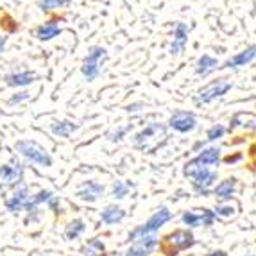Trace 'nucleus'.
<instances>
[{
  "mask_svg": "<svg viewBox=\"0 0 256 256\" xmlns=\"http://www.w3.org/2000/svg\"><path fill=\"white\" fill-rule=\"evenodd\" d=\"M14 149L18 154H22L26 160H29L30 163H36L40 166H52V158L47 152V149H43L40 144L32 140H18L14 144Z\"/></svg>",
  "mask_w": 256,
  "mask_h": 256,
  "instance_id": "1",
  "label": "nucleus"
},
{
  "mask_svg": "<svg viewBox=\"0 0 256 256\" xmlns=\"http://www.w3.org/2000/svg\"><path fill=\"white\" fill-rule=\"evenodd\" d=\"M184 176L194 178V188H196L199 194H202V196L208 194V188L217 180V174H215V172H212L210 168H206V166L196 163L194 160L190 163H186V166H184Z\"/></svg>",
  "mask_w": 256,
  "mask_h": 256,
  "instance_id": "2",
  "label": "nucleus"
},
{
  "mask_svg": "<svg viewBox=\"0 0 256 256\" xmlns=\"http://www.w3.org/2000/svg\"><path fill=\"white\" fill-rule=\"evenodd\" d=\"M108 60V52L102 47H92L90 52L86 54L84 61H82L81 72L84 76L86 81H95L100 76L102 70V63Z\"/></svg>",
  "mask_w": 256,
  "mask_h": 256,
  "instance_id": "3",
  "label": "nucleus"
},
{
  "mask_svg": "<svg viewBox=\"0 0 256 256\" xmlns=\"http://www.w3.org/2000/svg\"><path fill=\"white\" fill-rule=\"evenodd\" d=\"M172 214H170V210L168 208H160L156 214L152 215V217L149 218V220L144 224V226L136 228L134 231H131V235H129V238L131 240H138L142 238V236H147V235H154L156 231L160 230V228L163 226V224H166V222L170 220Z\"/></svg>",
  "mask_w": 256,
  "mask_h": 256,
  "instance_id": "4",
  "label": "nucleus"
},
{
  "mask_svg": "<svg viewBox=\"0 0 256 256\" xmlns=\"http://www.w3.org/2000/svg\"><path fill=\"white\" fill-rule=\"evenodd\" d=\"M24 181V165L18 158H11L9 163L0 165V184L2 188H16Z\"/></svg>",
  "mask_w": 256,
  "mask_h": 256,
  "instance_id": "5",
  "label": "nucleus"
},
{
  "mask_svg": "<svg viewBox=\"0 0 256 256\" xmlns=\"http://www.w3.org/2000/svg\"><path fill=\"white\" fill-rule=\"evenodd\" d=\"M231 82L226 81V79H220V81H214L210 82L208 86H204L201 92H199V95H197V102H212V100H215V98L222 97V95H226L228 92L231 90Z\"/></svg>",
  "mask_w": 256,
  "mask_h": 256,
  "instance_id": "6",
  "label": "nucleus"
},
{
  "mask_svg": "<svg viewBox=\"0 0 256 256\" xmlns=\"http://www.w3.org/2000/svg\"><path fill=\"white\" fill-rule=\"evenodd\" d=\"M30 197L32 196H30L29 188H27L26 184H20V186H16V190L11 194V197L6 199V210H8L9 214H18V212L27 208Z\"/></svg>",
  "mask_w": 256,
  "mask_h": 256,
  "instance_id": "7",
  "label": "nucleus"
},
{
  "mask_svg": "<svg viewBox=\"0 0 256 256\" xmlns=\"http://www.w3.org/2000/svg\"><path fill=\"white\" fill-rule=\"evenodd\" d=\"M190 246H194V235L190 231L178 230L170 235L165 236V248H168L176 254V251H181V249H188Z\"/></svg>",
  "mask_w": 256,
  "mask_h": 256,
  "instance_id": "8",
  "label": "nucleus"
},
{
  "mask_svg": "<svg viewBox=\"0 0 256 256\" xmlns=\"http://www.w3.org/2000/svg\"><path fill=\"white\" fill-rule=\"evenodd\" d=\"M168 126L178 132H190L196 129L197 120L188 111H176L174 115L170 116V120H168Z\"/></svg>",
  "mask_w": 256,
  "mask_h": 256,
  "instance_id": "9",
  "label": "nucleus"
},
{
  "mask_svg": "<svg viewBox=\"0 0 256 256\" xmlns=\"http://www.w3.org/2000/svg\"><path fill=\"white\" fill-rule=\"evenodd\" d=\"M104 194V186L100 183H95V181H86L79 190H77L76 196L81 199V201L95 202L97 199H100Z\"/></svg>",
  "mask_w": 256,
  "mask_h": 256,
  "instance_id": "10",
  "label": "nucleus"
},
{
  "mask_svg": "<svg viewBox=\"0 0 256 256\" xmlns=\"http://www.w3.org/2000/svg\"><path fill=\"white\" fill-rule=\"evenodd\" d=\"M4 81L8 86H13V88H24V86H29L36 81V74L30 72V70H20V72H11L4 77Z\"/></svg>",
  "mask_w": 256,
  "mask_h": 256,
  "instance_id": "11",
  "label": "nucleus"
},
{
  "mask_svg": "<svg viewBox=\"0 0 256 256\" xmlns=\"http://www.w3.org/2000/svg\"><path fill=\"white\" fill-rule=\"evenodd\" d=\"M156 248V236L154 235H147L142 236L134 242V246L128 249L126 256H147L152 249Z\"/></svg>",
  "mask_w": 256,
  "mask_h": 256,
  "instance_id": "12",
  "label": "nucleus"
},
{
  "mask_svg": "<svg viewBox=\"0 0 256 256\" xmlns=\"http://www.w3.org/2000/svg\"><path fill=\"white\" fill-rule=\"evenodd\" d=\"M188 26L186 24H181V22H178L176 24V29H174V42H172L170 45V54L172 56H178L181 54V52L184 50V47H186V42H188Z\"/></svg>",
  "mask_w": 256,
  "mask_h": 256,
  "instance_id": "13",
  "label": "nucleus"
},
{
  "mask_svg": "<svg viewBox=\"0 0 256 256\" xmlns=\"http://www.w3.org/2000/svg\"><path fill=\"white\" fill-rule=\"evenodd\" d=\"M254 58H256V45H251V47H248L246 50L240 52V54L233 56L231 60H228L224 63V66H220V68H238V66L251 63Z\"/></svg>",
  "mask_w": 256,
  "mask_h": 256,
  "instance_id": "14",
  "label": "nucleus"
},
{
  "mask_svg": "<svg viewBox=\"0 0 256 256\" xmlns=\"http://www.w3.org/2000/svg\"><path fill=\"white\" fill-rule=\"evenodd\" d=\"M58 34H61V27L58 26L54 20L45 22V24H42V26L36 29V38H38L40 42H48V40L56 38Z\"/></svg>",
  "mask_w": 256,
  "mask_h": 256,
  "instance_id": "15",
  "label": "nucleus"
},
{
  "mask_svg": "<svg viewBox=\"0 0 256 256\" xmlns=\"http://www.w3.org/2000/svg\"><path fill=\"white\" fill-rule=\"evenodd\" d=\"M218 68V61L215 60V58H212V56L204 54L201 56L199 60H197V64H196V72L199 74V76H208V74H212L214 70Z\"/></svg>",
  "mask_w": 256,
  "mask_h": 256,
  "instance_id": "16",
  "label": "nucleus"
},
{
  "mask_svg": "<svg viewBox=\"0 0 256 256\" xmlns=\"http://www.w3.org/2000/svg\"><path fill=\"white\" fill-rule=\"evenodd\" d=\"M124 217H126V212L116 204L106 206V208L102 210V214H100V218H102V222H106V224H116V222H120Z\"/></svg>",
  "mask_w": 256,
  "mask_h": 256,
  "instance_id": "17",
  "label": "nucleus"
},
{
  "mask_svg": "<svg viewBox=\"0 0 256 256\" xmlns=\"http://www.w3.org/2000/svg\"><path fill=\"white\" fill-rule=\"evenodd\" d=\"M218 160H220V149L218 147H208L194 162L204 166V165H215V163H218Z\"/></svg>",
  "mask_w": 256,
  "mask_h": 256,
  "instance_id": "18",
  "label": "nucleus"
},
{
  "mask_svg": "<svg viewBox=\"0 0 256 256\" xmlns=\"http://www.w3.org/2000/svg\"><path fill=\"white\" fill-rule=\"evenodd\" d=\"M52 132H54L56 136H61V138H68L70 134H72L74 131L77 129V126L74 124V122H68V120H56V122H52L50 126Z\"/></svg>",
  "mask_w": 256,
  "mask_h": 256,
  "instance_id": "19",
  "label": "nucleus"
},
{
  "mask_svg": "<svg viewBox=\"0 0 256 256\" xmlns=\"http://www.w3.org/2000/svg\"><path fill=\"white\" fill-rule=\"evenodd\" d=\"M86 230V224L81 220V218H76V220H72L70 224H66V228H64V236L68 240H74L77 238V236H81L82 233H84Z\"/></svg>",
  "mask_w": 256,
  "mask_h": 256,
  "instance_id": "20",
  "label": "nucleus"
},
{
  "mask_svg": "<svg viewBox=\"0 0 256 256\" xmlns=\"http://www.w3.org/2000/svg\"><path fill=\"white\" fill-rule=\"evenodd\" d=\"M235 188H236L235 180H226V181H222L220 184H217V188H215V196L220 197V199H230V197L235 194Z\"/></svg>",
  "mask_w": 256,
  "mask_h": 256,
  "instance_id": "21",
  "label": "nucleus"
},
{
  "mask_svg": "<svg viewBox=\"0 0 256 256\" xmlns=\"http://www.w3.org/2000/svg\"><path fill=\"white\" fill-rule=\"evenodd\" d=\"M104 251V244L102 240H98V238H94L90 240V242L86 244L84 248H82V254L84 256H98L100 252Z\"/></svg>",
  "mask_w": 256,
  "mask_h": 256,
  "instance_id": "22",
  "label": "nucleus"
},
{
  "mask_svg": "<svg viewBox=\"0 0 256 256\" xmlns=\"http://www.w3.org/2000/svg\"><path fill=\"white\" fill-rule=\"evenodd\" d=\"M163 131V128L160 124H150L147 129H144L142 132H138L136 134V144L140 146V144H144L146 140H149L152 134H156V132H162Z\"/></svg>",
  "mask_w": 256,
  "mask_h": 256,
  "instance_id": "23",
  "label": "nucleus"
},
{
  "mask_svg": "<svg viewBox=\"0 0 256 256\" xmlns=\"http://www.w3.org/2000/svg\"><path fill=\"white\" fill-rule=\"evenodd\" d=\"M66 4H70V0H38V8L42 11H50V9L63 8Z\"/></svg>",
  "mask_w": 256,
  "mask_h": 256,
  "instance_id": "24",
  "label": "nucleus"
},
{
  "mask_svg": "<svg viewBox=\"0 0 256 256\" xmlns=\"http://www.w3.org/2000/svg\"><path fill=\"white\" fill-rule=\"evenodd\" d=\"M128 192H129V186L126 183H122V181H115V183H113V190H111L113 197L122 199V197L128 196Z\"/></svg>",
  "mask_w": 256,
  "mask_h": 256,
  "instance_id": "25",
  "label": "nucleus"
},
{
  "mask_svg": "<svg viewBox=\"0 0 256 256\" xmlns=\"http://www.w3.org/2000/svg\"><path fill=\"white\" fill-rule=\"evenodd\" d=\"M183 222L190 228H197V226H201L202 224V218H201V215L192 214V212H186V214L183 215Z\"/></svg>",
  "mask_w": 256,
  "mask_h": 256,
  "instance_id": "26",
  "label": "nucleus"
},
{
  "mask_svg": "<svg viewBox=\"0 0 256 256\" xmlns=\"http://www.w3.org/2000/svg\"><path fill=\"white\" fill-rule=\"evenodd\" d=\"M29 92H16V94L13 95V97H9L8 104L9 106H18V104L26 102V100H29Z\"/></svg>",
  "mask_w": 256,
  "mask_h": 256,
  "instance_id": "27",
  "label": "nucleus"
},
{
  "mask_svg": "<svg viewBox=\"0 0 256 256\" xmlns=\"http://www.w3.org/2000/svg\"><path fill=\"white\" fill-rule=\"evenodd\" d=\"M224 132H226V128H222L220 124L214 126V128H210V129H208V140H210V142L218 140V138L224 136Z\"/></svg>",
  "mask_w": 256,
  "mask_h": 256,
  "instance_id": "28",
  "label": "nucleus"
},
{
  "mask_svg": "<svg viewBox=\"0 0 256 256\" xmlns=\"http://www.w3.org/2000/svg\"><path fill=\"white\" fill-rule=\"evenodd\" d=\"M201 218H202V224H204V226H212L214 220L217 218V215H215V212H212V210H204Z\"/></svg>",
  "mask_w": 256,
  "mask_h": 256,
  "instance_id": "29",
  "label": "nucleus"
},
{
  "mask_svg": "<svg viewBox=\"0 0 256 256\" xmlns=\"http://www.w3.org/2000/svg\"><path fill=\"white\" fill-rule=\"evenodd\" d=\"M233 212H235L233 206H217L215 208V215H222V217H230L233 215Z\"/></svg>",
  "mask_w": 256,
  "mask_h": 256,
  "instance_id": "30",
  "label": "nucleus"
},
{
  "mask_svg": "<svg viewBox=\"0 0 256 256\" xmlns=\"http://www.w3.org/2000/svg\"><path fill=\"white\" fill-rule=\"evenodd\" d=\"M129 131V128H122V129H116V131H113V132H110L108 136H110V140L111 142H118V140H122V136H124L126 132Z\"/></svg>",
  "mask_w": 256,
  "mask_h": 256,
  "instance_id": "31",
  "label": "nucleus"
},
{
  "mask_svg": "<svg viewBox=\"0 0 256 256\" xmlns=\"http://www.w3.org/2000/svg\"><path fill=\"white\" fill-rule=\"evenodd\" d=\"M47 206L52 210V212H56V214H58V208H60V199H58V197L54 196V197L50 199V201L47 202Z\"/></svg>",
  "mask_w": 256,
  "mask_h": 256,
  "instance_id": "32",
  "label": "nucleus"
},
{
  "mask_svg": "<svg viewBox=\"0 0 256 256\" xmlns=\"http://www.w3.org/2000/svg\"><path fill=\"white\" fill-rule=\"evenodd\" d=\"M6 43H8V38L0 34V54H2V52L6 50Z\"/></svg>",
  "mask_w": 256,
  "mask_h": 256,
  "instance_id": "33",
  "label": "nucleus"
},
{
  "mask_svg": "<svg viewBox=\"0 0 256 256\" xmlns=\"http://www.w3.org/2000/svg\"><path fill=\"white\" fill-rule=\"evenodd\" d=\"M240 160V154H236V156H230V158H226L228 163H233V162H238Z\"/></svg>",
  "mask_w": 256,
  "mask_h": 256,
  "instance_id": "34",
  "label": "nucleus"
},
{
  "mask_svg": "<svg viewBox=\"0 0 256 256\" xmlns=\"http://www.w3.org/2000/svg\"><path fill=\"white\" fill-rule=\"evenodd\" d=\"M206 256H228L224 251H214V252H210V254H206Z\"/></svg>",
  "mask_w": 256,
  "mask_h": 256,
  "instance_id": "35",
  "label": "nucleus"
}]
</instances>
